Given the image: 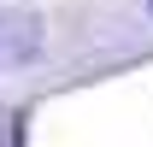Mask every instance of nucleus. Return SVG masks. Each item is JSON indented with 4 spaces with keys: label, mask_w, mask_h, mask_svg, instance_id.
<instances>
[{
    "label": "nucleus",
    "mask_w": 153,
    "mask_h": 147,
    "mask_svg": "<svg viewBox=\"0 0 153 147\" xmlns=\"http://www.w3.org/2000/svg\"><path fill=\"white\" fill-rule=\"evenodd\" d=\"M147 12H153V0H147Z\"/></svg>",
    "instance_id": "f03ea898"
},
{
    "label": "nucleus",
    "mask_w": 153,
    "mask_h": 147,
    "mask_svg": "<svg viewBox=\"0 0 153 147\" xmlns=\"http://www.w3.org/2000/svg\"><path fill=\"white\" fill-rule=\"evenodd\" d=\"M0 30H6V53H12V59H30V53L41 47V36H36V30H41L36 12H6V18H0Z\"/></svg>",
    "instance_id": "f257e3e1"
}]
</instances>
